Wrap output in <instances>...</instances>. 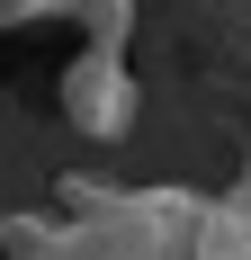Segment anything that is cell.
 <instances>
[{"label": "cell", "mask_w": 251, "mask_h": 260, "mask_svg": "<svg viewBox=\"0 0 251 260\" xmlns=\"http://www.w3.org/2000/svg\"><path fill=\"white\" fill-rule=\"evenodd\" d=\"M63 117H72V135H90V144H117V135L144 117V90H135L125 45H81L72 63H63Z\"/></svg>", "instance_id": "obj_1"}, {"label": "cell", "mask_w": 251, "mask_h": 260, "mask_svg": "<svg viewBox=\"0 0 251 260\" xmlns=\"http://www.w3.org/2000/svg\"><path fill=\"white\" fill-rule=\"evenodd\" d=\"M54 18H81V27H90V45H125L135 0H54Z\"/></svg>", "instance_id": "obj_2"}, {"label": "cell", "mask_w": 251, "mask_h": 260, "mask_svg": "<svg viewBox=\"0 0 251 260\" xmlns=\"http://www.w3.org/2000/svg\"><path fill=\"white\" fill-rule=\"evenodd\" d=\"M198 260H251V215H233L215 198L206 207V234H198Z\"/></svg>", "instance_id": "obj_3"}, {"label": "cell", "mask_w": 251, "mask_h": 260, "mask_svg": "<svg viewBox=\"0 0 251 260\" xmlns=\"http://www.w3.org/2000/svg\"><path fill=\"white\" fill-rule=\"evenodd\" d=\"M225 207H233V215H251V153H242V171H233V188H225Z\"/></svg>", "instance_id": "obj_4"}]
</instances>
